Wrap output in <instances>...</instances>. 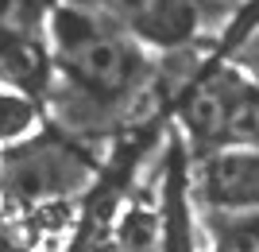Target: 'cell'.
I'll use <instances>...</instances> for the list:
<instances>
[{
  "mask_svg": "<svg viewBox=\"0 0 259 252\" xmlns=\"http://www.w3.org/2000/svg\"><path fill=\"white\" fill-rule=\"evenodd\" d=\"M51 51V89L43 105L74 136L105 132V124H124L140 97L151 89L155 62L143 43L101 12L58 0L47 20Z\"/></svg>",
  "mask_w": 259,
  "mask_h": 252,
  "instance_id": "cell-1",
  "label": "cell"
},
{
  "mask_svg": "<svg viewBox=\"0 0 259 252\" xmlns=\"http://www.w3.org/2000/svg\"><path fill=\"white\" fill-rule=\"evenodd\" d=\"M174 121L190 159L225 148H259V82L221 55L197 66L182 86Z\"/></svg>",
  "mask_w": 259,
  "mask_h": 252,
  "instance_id": "cell-2",
  "label": "cell"
},
{
  "mask_svg": "<svg viewBox=\"0 0 259 252\" xmlns=\"http://www.w3.org/2000/svg\"><path fill=\"white\" fill-rule=\"evenodd\" d=\"M97 171V155L62 124H51L35 136L27 132L0 148V190L20 209H43L81 194L93 187Z\"/></svg>",
  "mask_w": 259,
  "mask_h": 252,
  "instance_id": "cell-3",
  "label": "cell"
},
{
  "mask_svg": "<svg viewBox=\"0 0 259 252\" xmlns=\"http://www.w3.org/2000/svg\"><path fill=\"white\" fill-rule=\"evenodd\" d=\"M89 12H101L105 20L120 23L136 35L143 47L178 55L201 43L205 35H217L221 23H232L236 0H70Z\"/></svg>",
  "mask_w": 259,
  "mask_h": 252,
  "instance_id": "cell-4",
  "label": "cell"
},
{
  "mask_svg": "<svg viewBox=\"0 0 259 252\" xmlns=\"http://www.w3.org/2000/svg\"><path fill=\"white\" fill-rule=\"evenodd\" d=\"M190 163V194L201 209H259V148H225Z\"/></svg>",
  "mask_w": 259,
  "mask_h": 252,
  "instance_id": "cell-5",
  "label": "cell"
},
{
  "mask_svg": "<svg viewBox=\"0 0 259 252\" xmlns=\"http://www.w3.org/2000/svg\"><path fill=\"white\" fill-rule=\"evenodd\" d=\"M159 183H162L159 187V248L155 252H197L194 194H190V152H186L178 128L166 132Z\"/></svg>",
  "mask_w": 259,
  "mask_h": 252,
  "instance_id": "cell-6",
  "label": "cell"
},
{
  "mask_svg": "<svg viewBox=\"0 0 259 252\" xmlns=\"http://www.w3.org/2000/svg\"><path fill=\"white\" fill-rule=\"evenodd\" d=\"M105 252H155L159 248V206L128 202L105 237Z\"/></svg>",
  "mask_w": 259,
  "mask_h": 252,
  "instance_id": "cell-7",
  "label": "cell"
},
{
  "mask_svg": "<svg viewBox=\"0 0 259 252\" xmlns=\"http://www.w3.org/2000/svg\"><path fill=\"white\" fill-rule=\"evenodd\" d=\"M213 252H259V209H205Z\"/></svg>",
  "mask_w": 259,
  "mask_h": 252,
  "instance_id": "cell-8",
  "label": "cell"
},
{
  "mask_svg": "<svg viewBox=\"0 0 259 252\" xmlns=\"http://www.w3.org/2000/svg\"><path fill=\"white\" fill-rule=\"evenodd\" d=\"M39 113H43V105L35 97H27V93H20V89L0 82V148L20 140V136H27L39 124Z\"/></svg>",
  "mask_w": 259,
  "mask_h": 252,
  "instance_id": "cell-9",
  "label": "cell"
},
{
  "mask_svg": "<svg viewBox=\"0 0 259 252\" xmlns=\"http://www.w3.org/2000/svg\"><path fill=\"white\" fill-rule=\"evenodd\" d=\"M58 0H0V35H47V20Z\"/></svg>",
  "mask_w": 259,
  "mask_h": 252,
  "instance_id": "cell-10",
  "label": "cell"
},
{
  "mask_svg": "<svg viewBox=\"0 0 259 252\" xmlns=\"http://www.w3.org/2000/svg\"><path fill=\"white\" fill-rule=\"evenodd\" d=\"M225 58H228L232 66H240V70H244L251 82H259V20L251 23V27L240 35V39H232V43H228Z\"/></svg>",
  "mask_w": 259,
  "mask_h": 252,
  "instance_id": "cell-11",
  "label": "cell"
}]
</instances>
